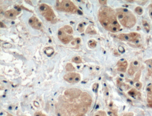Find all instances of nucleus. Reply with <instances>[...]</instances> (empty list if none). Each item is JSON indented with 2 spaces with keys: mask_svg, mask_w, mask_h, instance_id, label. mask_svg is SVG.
Instances as JSON below:
<instances>
[{
  "mask_svg": "<svg viewBox=\"0 0 152 116\" xmlns=\"http://www.w3.org/2000/svg\"><path fill=\"white\" fill-rule=\"evenodd\" d=\"M138 92L137 91V90L134 88H133V89H131V90H130L129 92H128V94L130 95L131 97H136L138 95Z\"/></svg>",
  "mask_w": 152,
  "mask_h": 116,
  "instance_id": "2eb2a0df",
  "label": "nucleus"
},
{
  "mask_svg": "<svg viewBox=\"0 0 152 116\" xmlns=\"http://www.w3.org/2000/svg\"><path fill=\"white\" fill-rule=\"evenodd\" d=\"M142 25L144 29L147 32H149V31H150V27L149 24L147 22L146 20H143Z\"/></svg>",
  "mask_w": 152,
  "mask_h": 116,
  "instance_id": "dca6fc26",
  "label": "nucleus"
},
{
  "mask_svg": "<svg viewBox=\"0 0 152 116\" xmlns=\"http://www.w3.org/2000/svg\"><path fill=\"white\" fill-rule=\"evenodd\" d=\"M0 27L1 28H4V27H6V26L4 23H2V22H0Z\"/></svg>",
  "mask_w": 152,
  "mask_h": 116,
  "instance_id": "2f4dec72",
  "label": "nucleus"
},
{
  "mask_svg": "<svg viewBox=\"0 0 152 116\" xmlns=\"http://www.w3.org/2000/svg\"><path fill=\"white\" fill-rule=\"evenodd\" d=\"M39 12L48 21L55 20L56 15L54 11L48 5L42 4L39 6Z\"/></svg>",
  "mask_w": 152,
  "mask_h": 116,
  "instance_id": "20e7f679",
  "label": "nucleus"
},
{
  "mask_svg": "<svg viewBox=\"0 0 152 116\" xmlns=\"http://www.w3.org/2000/svg\"><path fill=\"white\" fill-rule=\"evenodd\" d=\"M99 1L100 2V4L103 5H106L107 2V1Z\"/></svg>",
  "mask_w": 152,
  "mask_h": 116,
  "instance_id": "7c9ffc66",
  "label": "nucleus"
},
{
  "mask_svg": "<svg viewBox=\"0 0 152 116\" xmlns=\"http://www.w3.org/2000/svg\"><path fill=\"white\" fill-rule=\"evenodd\" d=\"M72 61L76 63H82V60L80 56H76L73 58Z\"/></svg>",
  "mask_w": 152,
  "mask_h": 116,
  "instance_id": "412c9836",
  "label": "nucleus"
},
{
  "mask_svg": "<svg viewBox=\"0 0 152 116\" xmlns=\"http://www.w3.org/2000/svg\"><path fill=\"white\" fill-rule=\"evenodd\" d=\"M45 52L47 56H50L54 53V50L51 47H47L45 50Z\"/></svg>",
  "mask_w": 152,
  "mask_h": 116,
  "instance_id": "f3484780",
  "label": "nucleus"
},
{
  "mask_svg": "<svg viewBox=\"0 0 152 116\" xmlns=\"http://www.w3.org/2000/svg\"><path fill=\"white\" fill-rule=\"evenodd\" d=\"M148 9L149 15L152 20V4H151L149 6Z\"/></svg>",
  "mask_w": 152,
  "mask_h": 116,
  "instance_id": "bb28decb",
  "label": "nucleus"
},
{
  "mask_svg": "<svg viewBox=\"0 0 152 116\" xmlns=\"http://www.w3.org/2000/svg\"><path fill=\"white\" fill-rule=\"evenodd\" d=\"M117 66L119 71L122 72H126L128 66L127 61L124 59H121L118 62Z\"/></svg>",
  "mask_w": 152,
  "mask_h": 116,
  "instance_id": "1a4fd4ad",
  "label": "nucleus"
},
{
  "mask_svg": "<svg viewBox=\"0 0 152 116\" xmlns=\"http://www.w3.org/2000/svg\"><path fill=\"white\" fill-rule=\"evenodd\" d=\"M56 7L59 10L65 11L71 13H76L78 10L76 6L70 1H58Z\"/></svg>",
  "mask_w": 152,
  "mask_h": 116,
  "instance_id": "7ed1b4c3",
  "label": "nucleus"
},
{
  "mask_svg": "<svg viewBox=\"0 0 152 116\" xmlns=\"http://www.w3.org/2000/svg\"><path fill=\"white\" fill-rule=\"evenodd\" d=\"M134 85L137 89H141L142 88V83L140 81H137L134 82Z\"/></svg>",
  "mask_w": 152,
  "mask_h": 116,
  "instance_id": "5701e85b",
  "label": "nucleus"
},
{
  "mask_svg": "<svg viewBox=\"0 0 152 116\" xmlns=\"http://www.w3.org/2000/svg\"><path fill=\"white\" fill-rule=\"evenodd\" d=\"M29 23L32 27L37 30L42 28V24L39 20L36 17H32L29 19Z\"/></svg>",
  "mask_w": 152,
  "mask_h": 116,
  "instance_id": "6e6552de",
  "label": "nucleus"
},
{
  "mask_svg": "<svg viewBox=\"0 0 152 116\" xmlns=\"http://www.w3.org/2000/svg\"><path fill=\"white\" fill-rule=\"evenodd\" d=\"M93 116H108L106 113L103 111H99L97 112Z\"/></svg>",
  "mask_w": 152,
  "mask_h": 116,
  "instance_id": "6ab92c4d",
  "label": "nucleus"
},
{
  "mask_svg": "<svg viewBox=\"0 0 152 116\" xmlns=\"http://www.w3.org/2000/svg\"><path fill=\"white\" fill-rule=\"evenodd\" d=\"M78 30L81 32H83V30H84V27H83V25L82 24H80L79 25Z\"/></svg>",
  "mask_w": 152,
  "mask_h": 116,
  "instance_id": "cd10ccee",
  "label": "nucleus"
},
{
  "mask_svg": "<svg viewBox=\"0 0 152 116\" xmlns=\"http://www.w3.org/2000/svg\"><path fill=\"white\" fill-rule=\"evenodd\" d=\"M65 81L70 83H76L80 81L81 79L80 74L76 73H69L64 76Z\"/></svg>",
  "mask_w": 152,
  "mask_h": 116,
  "instance_id": "0eeeda50",
  "label": "nucleus"
},
{
  "mask_svg": "<svg viewBox=\"0 0 152 116\" xmlns=\"http://www.w3.org/2000/svg\"><path fill=\"white\" fill-rule=\"evenodd\" d=\"M66 70L68 71H73L75 70V68L72 65L71 63H68L66 66Z\"/></svg>",
  "mask_w": 152,
  "mask_h": 116,
  "instance_id": "aec40b11",
  "label": "nucleus"
},
{
  "mask_svg": "<svg viewBox=\"0 0 152 116\" xmlns=\"http://www.w3.org/2000/svg\"><path fill=\"white\" fill-rule=\"evenodd\" d=\"M147 101H152V83L147 88Z\"/></svg>",
  "mask_w": 152,
  "mask_h": 116,
  "instance_id": "f8f14e48",
  "label": "nucleus"
},
{
  "mask_svg": "<svg viewBox=\"0 0 152 116\" xmlns=\"http://www.w3.org/2000/svg\"><path fill=\"white\" fill-rule=\"evenodd\" d=\"M58 38L59 40L64 44L69 43L73 38L72 36L67 33L63 27L58 31Z\"/></svg>",
  "mask_w": 152,
  "mask_h": 116,
  "instance_id": "423d86ee",
  "label": "nucleus"
},
{
  "mask_svg": "<svg viewBox=\"0 0 152 116\" xmlns=\"http://www.w3.org/2000/svg\"><path fill=\"white\" fill-rule=\"evenodd\" d=\"M118 38L125 41L135 42L141 38V36L138 33L132 32L129 34H120L118 36Z\"/></svg>",
  "mask_w": 152,
  "mask_h": 116,
  "instance_id": "39448f33",
  "label": "nucleus"
},
{
  "mask_svg": "<svg viewBox=\"0 0 152 116\" xmlns=\"http://www.w3.org/2000/svg\"><path fill=\"white\" fill-rule=\"evenodd\" d=\"M63 28L67 33L70 35H71L73 34V31L72 28L71 26H65L63 27Z\"/></svg>",
  "mask_w": 152,
  "mask_h": 116,
  "instance_id": "a211bd4d",
  "label": "nucleus"
},
{
  "mask_svg": "<svg viewBox=\"0 0 152 116\" xmlns=\"http://www.w3.org/2000/svg\"><path fill=\"white\" fill-rule=\"evenodd\" d=\"M116 15L120 23L124 27L131 28L136 23L135 15L129 10L124 8H119L116 10Z\"/></svg>",
  "mask_w": 152,
  "mask_h": 116,
  "instance_id": "f03ea898",
  "label": "nucleus"
},
{
  "mask_svg": "<svg viewBox=\"0 0 152 116\" xmlns=\"http://www.w3.org/2000/svg\"><path fill=\"white\" fill-rule=\"evenodd\" d=\"M19 13L16 10H11L6 12L5 16L6 17L10 19H14L16 18L17 16L19 15Z\"/></svg>",
  "mask_w": 152,
  "mask_h": 116,
  "instance_id": "9b49d317",
  "label": "nucleus"
},
{
  "mask_svg": "<svg viewBox=\"0 0 152 116\" xmlns=\"http://www.w3.org/2000/svg\"><path fill=\"white\" fill-rule=\"evenodd\" d=\"M34 116H46L44 113H42L41 112H37L34 114Z\"/></svg>",
  "mask_w": 152,
  "mask_h": 116,
  "instance_id": "c85d7f7f",
  "label": "nucleus"
},
{
  "mask_svg": "<svg viewBox=\"0 0 152 116\" xmlns=\"http://www.w3.org/2000/svg\"><path fill=\"white\" fill-rule=\"evenodd\" d=\"M145 63L147 67L149 73L152 76V59L147 60L146 61H145Z\"/></svg>",
  "mask_w": 152,
  "mask_h": 116,
  "instance_id": "ddd939ff",
  "label": "nucleus"
},
{
  "mask_svg": "<svg viewBox=\"0 0 152 116\" xmlns=\"http://www.w3.org/2000/svg\"><path fill=\"white\" fill-rule=\"evenodd\" d=\"M122 116H134V114H133V113L129 112L124 113Z\"/></svg>",
  "mask_w": 152,
  "mask_h": 116,
  "instance_id": "c756f323",
  "label": "nucleus"
},
{
  "mask_svg": "<svg viewBox=\"0 0 152 116\" xmlns=\"http://www.w3.org/2000/svg\"><path fill=\"white\" fill-rule=\"evenodd\" d=\"M135 10L137 14L139 15H142L143 14V10L142 8L141 7H140V6L136 7Z\"/></svg>",
  "mask_w": 152,
  "mask_h": 116,
  "instance_id": "4be33fe9",
  "label": "nucleus"
},
{
  "mask_svg": "<svg viewBox=\"0 0 152 116\" xmlns=\"http://www.w3.org/2000/svg\"><path fill=\"white\" fill-rule=\"evenodd\" d=\"M139 65L137 61L133 62L131 63L128 70V73L130 76H132L137 71L138 69Z\"/></svg>",
  "mask_w": 152,
  "mask_h": 116,
  "instance_id": "9d476101",
  "label": "nucleus"
},
{
  "mask_svg": "<svg viewBox=\"0 0 152 116\" xmlns=\"http://www.w3.org/2000/svg\"><path fill=\"white\" fill-rule=\"evenodd\" d=\"M128 1V2H133V1Z\"/></svg>",
  "mask_w": 152,
  "mask_h": 116,
  "instance_id": "473e14b6",
  "label": "nucleus"
},
{
  "mask_svg": "<svg viewBox=\"0 0 152 116\" xmlns=\"http://www.w3.org/2000/svg\"><path fill=\"white\" fill-rule=\"evenodd\" d=\"M3 47H5L6 48H10L12 47V45L10 43H8V42H6V43H3Z\"/></svg>",
  "mask_w": 152,
  "mask_h": 116,
  "instance_id": "393cba45",
  "label": "nucleus"
},
{
  "mask_svg": "<svg viewBox=\"0 0 152 116\" xmlns=\"http://www.w3.org/2000/svg\"><path fill=\"white\" fill-rule=\"evenodd\" d=\"M98 19L104 29L111 32L116 33L121 29V26L117 20L116 13L110 7H101L99 11Z\"/></svg>",
  "mask_w": 152,
  "mask_h": 116,
  "instance_id": "f257e3e1",
  "label": "nucleus"
},
{
  "mask_svg": "<svg viewBox=\"0 0 152 116\" xmlns=\"http://www.w3.org/2000/svg\"><path fill=\"white\" fill-rule=\"evenodd\" d=\"M13 116L12 114H10L9 113L7 112L3 111L1 112V116Z\"/></svg>",
  "mask_w": 152,
  "mask_h": 116,
  "instance_id": "a878e982",
  "label": "nucleus"
},
{
  "mask_svg": "<svg viewBox=\"0 0 152 116\" xmlns=\"http://www.w3.org/2000/svg\"><path fill=\"white\" fill-rule=\"evenodd\" d=\"M88 44H89V46L90 47H93H93H96V42L95 41L92 40H90V41H89Z\"/></svg>",
  "mask_w": 152,
  "mask_h": 116,
  "instance_id": "b1692460",
  "label": "nucleus"
},
{
  "mask_svg": "<svg viewBox=\"0 0 152 116\" xmlns=\"http://www.w3.org/2000/svg\"><path fill=\"white\" fill-rule=\"evenodd\" d=\"M86 33L87 34H91V35H95V34H96V31L94 29L93 26H88L87 30Z\"/></svg>",
  "mask_w": 152,
  "mask_h": 116,
  "instance_id": "4468645a",
  "label": "nucleus"
}]
</instances>
